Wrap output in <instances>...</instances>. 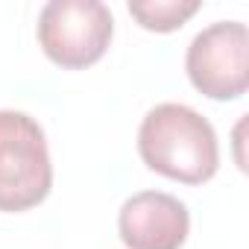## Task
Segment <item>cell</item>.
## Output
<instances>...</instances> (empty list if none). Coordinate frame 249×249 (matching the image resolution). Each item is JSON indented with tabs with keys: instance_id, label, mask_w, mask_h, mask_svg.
I'll return each instance as SVG.
<instances>
[{
	"instance_id": "obj_1",
	"label": "cell",
	"mask_w": 249,
	"mask_h": 249,
	"mask_svg": "<svg viewBox=\"0 0 249 249\" xmlns=\"http://www.w3.org/2000/svg\"><path fill=\"white\" fill-rule=\"evenodd\" d=\"M138 156L153 173L182 185H202L220 167L214 126L185 103H159L144 114Z\"/></svg>"
},
{
	"instance_id": "obj_2",
	"label": "cell",
	"mask_w": 249,
	"mask_h": 249,
	"mask_svg": "<svg viewBox=\"0 0 249 249\" xmlns=\"http://www.w3.org/2000/svg\"><path fill=\"white\" fill-rule=\"evenodd\" d=\"M53 164L41 123L27 111L0 108V211L21 214L47 199Z\"/></svg>"
},
{
	"instance_id": "obj_3",
	"label": "cell",
	"mask_w": 249,
	"mask_h": 249,
	"mask_svg": "<svg viewBox=\"0 0 249 249\" xmlns=\"http://www.w3.org/2000/svg\"><path fill=\"white\" fill-rule=\"evenodd\" d=\"M44 56L65 71L97 65L114 36L111 9L100 0H50L36 27Z\"/></svg>"
},
{
	"instance_id": "obj_4",
	"label": "cell",
	"mask_w": 249,
	"mask_h": 249,
	"mask_svg": "<svg viewBox=\"0 0 249 249\" xmlns=\"http://www.w3.org/2000/svg\"><path fill=\"white\" fill-rule=\"evenodd\" d=\"M191 85L208 100H237L249 88V33L240 21H217L194 36L185 53Z\"/></svg>"
},
{
	"instance_id": "obj_5",
	"label": "cell",
	"mask_w": 249,
	"mask_h": 249,
	"mask_svg": "<svg viewBox=\"0 0 249 249\" xmlns=\"http://www.w3.org/2000/svg\"><path fill=\"white\" fill-rule=\"evenodd\" d=\"M188 231V205L164 191L132 194L117 214V234L126 249H182Z\"/></svg>"
},
{
	"instance_id": "obj_6",
	"label": "cell",
	"mask_w": 249,
	"mask_h": 249,
	"mask_svg": "<svg viewBox=\"0 0 249 249\" xmlns=\"http://www.w3.org/2000/svg\"><path fill=\"white\" fill-rule=\"evenodd\" d=\"M199 12V0H129V15L150 33H173Z\"/></svg>"
}]
</instances>
